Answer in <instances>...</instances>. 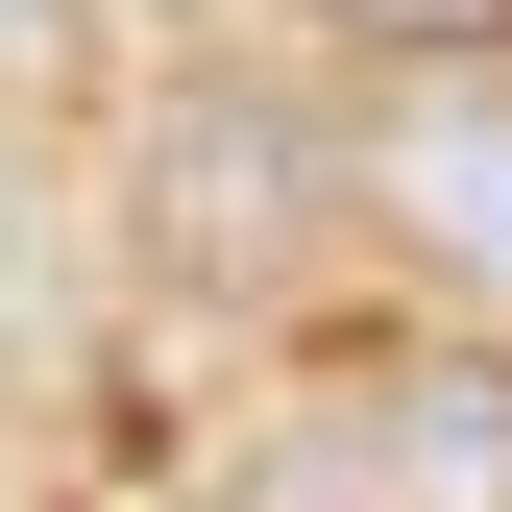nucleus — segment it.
<instances>
[{"label":"nucleus","mask_w":512,"mask_h":512,"mask_svg":"<svg viewBox=\"0 0 512 512\" xmlns=\"http://www.w3.org/2000/svg\"><path fill=\"white\" fill-rule=\"evenodd\" d=\"M220 512H512V391L488 366H391V391H317L220 464Z\"/></svg>","instance_id":"nucleus-1"},{"label":"nucleus","mask_w":512,"mask_h":512,"mask_svg":"<svg viewBox=\"0 0 512 512\" xmlns=\"http://www.w3.org/2000/svg\"><path fill=\"white\" fill-rule=\"evenodd\" d=\"M391 220H415L464 293H512V98H439V122H391Z\"/></svg>","instance_id":"nucleus-2"},{"label":"nucleus","mask_w":512,"mask_h":512,"mask_svg":"<svg viewBox=\"0 0 512 512\" xmlns=\"http://www.w3.org/2000/svg\"><path fill=\"white\" fill-rule=\"evenodd\" d=\"M317 25H391V49H512V0H317Z\"/></svg>","instance_id":"nucleus-3"}]
</instances>
